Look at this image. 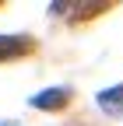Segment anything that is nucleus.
<instances>
[{"label":"nucleus","instance_id":"1","mask_svg":"<svg viewBox=\"0 0 123 126\" xmlns=\"http://www.w3.org/2000/svg\"><path fill=\"white\" fill-rule=\"evenodd\" d=\"M32 49V39L25 35H0V60H18Z\"/></svg>","mask_w":123,"mask_h":126},{"label":"nucleus","instance_id":"2","mask_svg":"<svg viewBox=\"0 0 123 126\" xmlns=\"http://www.w3.org/2000/svg\"><path fill=\"white\" fill-rule=\"evenodd\" d=\"M67 102H70V91L67 88H49L42 94H32V105L35 109H46V112H49V109H63Z\"/></svg>","mask_w":123,"mask_h":126},{"label":"nucleus","instance_id":"3","mask_svg":"<svg viewBox=\"0 0 123 126\" xmlns=\"http://www.w3.org/2000/svg\"><path fill=\"white\" fill-rule=\"evenodd\" d=\"M99 105L105 109V112H120V109H123V84L102 91V94H99Z\"/></svg>","mask_w":123,"mask_h":126}]
</instances>
